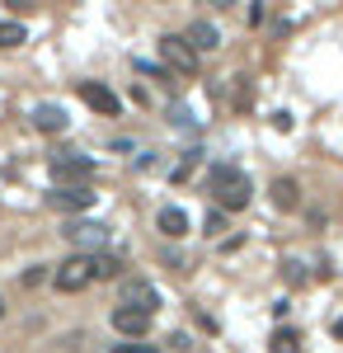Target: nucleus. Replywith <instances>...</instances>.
Instances as JSON below:
<instances>
[{"label":"nucleus","instance_id":"nucleus-1","mask_svg":"<svg viewBox=\"0 0 343 353\" xmlns=\"http://www.w3.org/2000/svg\"><path fill=\"white\" fill-rule=\"evenodd\" d=\"M207 189H211V198H216L221 212H245L254 184H249V174H240V170H231V165H216L211 179H207Z\"/></svg>","mask_w":343,"mask_h":353},{"label":"nucleus","instance_id":"nucleus-2","mask_svg":"<svg viewBox=\"0 0 343 353\" xmlns=\"http://www.w3.org/2000/svg\"><path fill=\"white\" fill-rule=\"evenodd\" d=\"M160 57H165V66H169L174 76H184V81L198 76V52L188 48L179 33H165V38H160Z\"/></svg>","mask_w":343,"mask_h":353},{"label":"nucleus","instance_id":"nucleus-3","mask_svg":"<svg viewBox=\"0 0 343 353\" xmlns=\"http://www.w3.org/2000/svg\"><path fill=\"white\" fill-rule=\"evenodd\" d=\"M52 283H56V292H80V288H90V283H94V269H90V254H71L66 264H56Z\"/></svg>","mask_w":343,"mask_h":353},{"label":"nucleus","instance_id":"nucleus-4","mask_svg":"<svg viewBox=\"0 0 343 353\" xmlns=\"http://www.w3.org/2000/svg\"><path fill=\"white\" fill-rule=\"evenodd\" d=\"M118 306H136V311H156L160 306V292L146 283V278H123V292H118Z\"/></svg>","mask_w":343,"mask_h":353},{"label":"nucleus","instance_id":"nucleus-5","mask_svg":"<svg viewBox=\"0 0 343 353\" xmlns=\"http://www.w3.org/2000/svg\"><path fill=\"white\" fill-rule=\"evenodd\" d=\"M61 236L85 254V250H99V245L108 241V226H99V221H66V226H61Z\"/></svg>","mask_w":343,"mask_h":353},{"label":"nucleus","instance_id":"nucleus-6","mask_svg":"<svg viewBox=\"0 0 343 353\" xmlns=\"http://www.w3.org/2000/svg\"><path fill=\"white\" fill-rule=\"evenodd\" d=\"M48 170H52V179L61 184V189H66L71 179H76V189H80V179H90V174H94V161H80V156H52Z\"/></svg>","mask_w":343,"mask_h":353},{"label":"nucleus","instance_id":"nucleus-7","mask_svg":"<svg viewBox=\"0 0 343 353\" xmlns=\"http://www.w3.org/2000/svg\"><path fill=\"white\" fill-rule=\"evenodd\" d=\"M80 99H85L94 113H108V118L118 113V94H113L108 85H99V81H80Z\"/></svg>","mask_w":343,"mask_h":353},{"label":"nucleus","instance_id":"nucleus-8","mask_svg":"<svg viewBox=\"0 0 343 353\" xmlns=\"http://www.w3.org/2000/svg\"><path fill=\"white\" fill-rule=\"evenodd\" d=\"M188 48H193V52L202 57V52H216V48H221V38H216V24H207V19H193V24H188V38H184Z\"/></svg>","mask_w":343,"mask_h":353},{"label":"nucleus","instance_id":"nucleus-9","mask_svg":"<svg viewBox=\"0 0 343 353\" xmlns=\"http://www.w3.org/2000/svg\"><path fill=\"white\" fill-rule=\"evenodd\" d=\"M113 330L118 334H146L151 330V316L136 311V306H113Z\"/></svg>","mask_w":343,"mask_h":353},{"label":"nucleus","instance_id":"nucleus-10","mask_svg":"<svg viewBox=\"0 0 343 353\" xmlns=\"http://www.w3.org/2000/svg\"><path fill=\"white\" fill-rule=\"evenodd\" d=\"M48 203H52L56 212H85V208H94V193L90 189H56V193H48Z\"/></svg>","mask_w":343,"mask_h":353},{"label":"nucleus","instance_id":"nucleus-11","mask_svg":"<svg viewBox=\"0 0 343 353\" xmlns=\"http://www.w3.org/2000/svg\"><path fill=\"white\" fill-rule=\"evenodd\" d=\"M33 128H38V132H66V109L38 104V109H33Z\"/></svg>","mask_w":343,"mask_h":353},{"label":"nucleus","instance_id":"nucleus-12","mask_svg":"<svg viewBox=\"0 0 343 353\" xmlns=\"http://www.w3.org/2000/svg\"><path fill=\"white\" fill-rule=\"evenodd\" d=\"M296 203H301V189H296V179H273V208L291 212Z\"/></svg>","mask_w":343,"mask_h":353},{"label":"nucleus","instance_id":"nucleus-13","mask_svg":"<svg viewBox=\"0 0 343 353\" xmlns=\"http://www.w3.org/2000/svg\"><path fill=\"white\" fill-rule=\"evenodd\" d=\"M160 231H165L169 241H179V236H188V217L179 208H160Z\"/></svg>","mask_w":343,"mask_h":353},{"label":"nucleus","instance_id":"nucleus-14","mask_svg":"<svg viewBox=\"0 0 343 353\" xmlns=\"http://www.w3.org/2000/svg\"><path fill=\"white\" fill-rule=\"evenodd\" d=\"M268 353H301V334H296L291 325L273 330V339H268Z\"/></svg>","mask_w":343,"mask_h":353},{"label":"nucleus","instance_id":"nucleus-15","mask_svg":"<svg viewBox=\"0 0 343 353\" xmlns=\"http://www.w3.org/2000/svg\"><path fill=\"white\" fill-rule=\"evenodd\" d=\"M90 269H94V278H118V273H123V259L108 254V250H99V254H90Z\"/></svg>","mask_w":343,"mask_h":353},{"label":"nucleus","instance_id":"nucleus-16","mask_svg":"<svg viewBox=\"0 0 343 353\" xmlns=\"http://www.w3.org/2000/svg\"><path fill=\"white\" fill-rule=\"evenodd\" d=\"M24 38H28V28L19 19H0V48H19Z\"/></svg>","mask_w":343,"mask_h":353},{"label":"nucleus","instance_id":"nucleus-17","mask_svg":"<svg viewBox=\"0 0 343 353\" xmlns=\"http://www.w3.org/2000/svg\"><path fill=\"white\" fill-rule=\"evenodd\" d=\"M202 231H207V236H221V231H226V212H221V208H216V212H207Z\"/></svg>","mask_w":343,"mask_h":353},{"label":"nucleus","instance_id":"nucleus-18","mask_svg":"<svg viewBox=\"0 0 343 353\" xmlns=\"http://www.w3.org/2000/svg\"><path fill=\"white\" fill-rule=\"evenodd\" d=\"M273 128L278 132H291V113H273Z\"/></svg>","mask_w":343,"mask_h":353},{"label":"nucleus","instance_id":"nucleus-19","mask_svg":"<svg viewBox=\"0 0 343 353\" xmlns=\"http://www.w3.org/2000/svg\"><path fill=\"white\" fill-rule=\"evenodd\" d=\"M118 353H156V349H151V344H123Z\"/></svg>","mask_w":343,"mask_h":353},{"label":"nucleus","instance_id":"nucleus-20","mask_svg":"<svg viewBox=\"0 0 343 353\" xmlns=\"http://www.w3.org/2000/svg\"><path fill=\"white\" fill-rule=\"evenodd\" d=\"M334 339H343V321H334Z\"/></svg>","mask_w":343,"mask_h":353},{"label":"nucleus","instance_id":"nucleus-21","mask_svg":"<svg viewBox=\"0 0 343 353\" xmlns=\"http://www.w3.org/2000/svg\"><path fill=\"white\" fill-rule=\"evenodd\" d=\"M0 316H5V301H0Z\"/></svg>","mask_w":343,"mask_h":353}]
</instances>
